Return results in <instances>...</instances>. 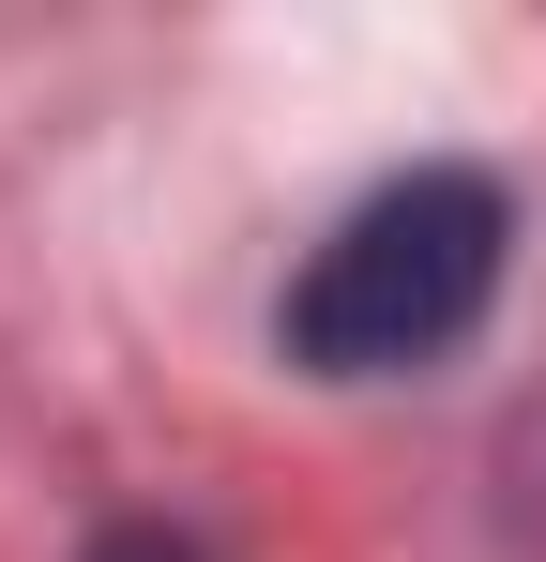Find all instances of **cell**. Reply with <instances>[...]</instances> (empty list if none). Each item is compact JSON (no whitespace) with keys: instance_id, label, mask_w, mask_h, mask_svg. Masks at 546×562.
<instances>
[{"instance_id":"7a4b0ae2","label":"cell","mask_w":546,"mask_h":562,"mask_svg":"<svg viewBox=\"0 0 546 562\" xmlns=\"http://www.w3.org/2000/svg\"><path fill=\"white\" fill-rule=\"evenodd\" d=\"M91 562H213V548H182V532H152V517H122V532H91Z\"/></svg>"},{"instance_id":"6da1fadb","label":"cell","mask_w":546,"mask_h":562,"mask_svg":"<svg viewBox=\"0 0 546 562\" xmlns=\"http://www.w3.org/2000/svg\"><path fill=\"white\" fill-rule=\"evenodd\" d=\"M501 244H516V213L486 168H395L379 198H350L319 228L273 335L304 380H410L441 350H470V319L501 304Z\"/></svg>"}]
</instances>
